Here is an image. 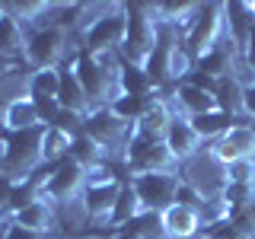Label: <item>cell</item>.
<instances>
[{"label":"cell","mask_w":255,"mask_h":239,"mask_svg":"<svg viewBox=\"0 0 255 239\" xmlns=\"http://www.w3.org/2000/svg\"><path fill=\"white\" fill-rule=\"evenodd\" d=\"M252 239H255V236H252Z\"/></svg>","instance_id":"60d3db41"},{"label":"cell","mask_w":255,"mask_h":239,"mask_svg":"<svg viewBox=\"0 0 255 239\" xmlns=\"http://www.w3.org/2000/svg\"><path fill=\"white\" fill-rule=\"evenodd\" d=\"M150 102H153V96H112L109 99V109H112V115H118L122 121L128 124H137L143 115H147V109H150Z\"/></svg>","instance_id":"4316f807"},{"label":"cell","mask_w":255,"mask_h":239,"mask_svg":"<svg viewBox=\"0 0 255 239\" xmlns=\"http://www.w3.org/2000/svg\"><path fill=\"white\" fill-rule=\"evenodd\" d=\"M230 61H233V48L227 51L223 45H217V48H211L207 54H201V58L195 61V70H201V74L214 77V80H220V77L233 74V67H230Z\"/></svg>","instance_id":"f1b7e54d"},{"label":"cell","mask_w":255,"mask_h":239,"mask_svg":"<svg viewBox=\"0 0 255 239\" xmlns=\"http://www.w3.org/2000/svg\"><path fill=\"white\" fill-rule=\"evenodd\" d=\"M175 99H179V106L185 109L188 118L204 115V112H214V109H217V99H214L211 93L198 90V86H188V83H179V86H175Z\"/></svg>","instance_id":"d4e9b609"},{"label":"cell","mask_w":255,"mask_h":239,"mask_svg":"<svg viewBox=\"0 0 255 239\" xmlns=\"http://www.w3.org/2000/svg\"><path fill=\"white\" fill-rule=\"evenodd\" d=\"M58 70H35L29 80H26V93L29 99H42V96H54L58 99Z\"/></svg>","instance_id":"4dcf8cb0"},{"label":"cell","mask_w":255,"mask_h":239,"mask_svg":"<svg viewBox=\"0 0 255 239\" xmlns=\"http://www.w3.org/2000/svg\"><path fill=\"white\" fill-rule=\"evenodd\" d=\"M243 112L249 118H255V80L249 86H243Z\"/></svg>","instance_id":"8d00e7d4"},{"label":"cell","mask_w":255,"mask_h":239,"mask_svg":"<svg viewBox=\"0 0 255 239\" xmlns=\"http://www.w3.org/2000/svg\"><path fill=\"white\" fill-rule=\"evenodd\" d=\"M86 188V169H80L74 159H61V163L51 166L45 185H42V198H51V201H70L77 198V191L83 195Z\"/></svg>","instance_id":"8fae6325"},{"label":"cell","mask_w":255,"mask_h":239,"mask_svg":"<svg viewBox=\"0 0 255 239\" xmlns=\"http://www.w3.org/2000/svg\"><path fill=\"white\" fill-rule=\"evenodd\" d=\"M13 223H19V227H26V230H35V233H51L54 230V223H58V217H54V207L45 201V198H38V201H32L26 211H19L13 217Z\"/></svg>","instance_id":"7402d4cb"},{"label":"cell","mask_w":255,"mask_h":239,"mask_svg":"<svg viewBox=\"0 0 255 239\" xmlns=\"http://www.w3.org/2000/svg\"><path fill=\"white\" fill-rule=\"evenodd\" d=\"M112 239H143L137 230L131 227V223H128V227H122V230H115V233H112Z\"/></svg>","instance_id":"74e56055"},{"label":"cell","mask_w":255,"mask_h":239,"mask_svg":"<svg viewBox=\"0 0 255 239\" xmlns=\"http://www.w3.org/2000/svg\"><path fill=\"white\" fill-rule=\"evenodd\" d=\"M140 214H143V204H140L137 191H134L131 185H125L122 195H118V201H115V211H112V217H109V227L112 230H122L134 217H140Z\"/></svg>","instance_id":"484cf974"},{"label":"cell","mask_w":255,"mask_h":239,"mask_svg":"<svg viewBox=\"0 0 255 239\" xmlns=\"http://www.w3.org/2000/svg\"><path fill=\"white\" fill-rule=\"evenodd\" d=\"M207 153H211V159L220 163V166H230V163H236V159L255 156V127L236 121L220 140H214L211 147H207Z\"/></svg>","instance_id":"30bf717a"},{"label":"cell","mask_w":255,"mask_h":239,"mask_svg":"<svg viewBox=\"0 0 255 239\" xmlns=\"http://www.w3.org/2000/svg\"><path fill=\"white\" fill-rule=\"evenodd\" d=\"M13 185H16V179L13 175H6L3 169H0V214L6 211V204H10V195H13Z\"/></svg>","instance_id":"d590c367"},{"label":"cell","mask_w":255,"mask_h":239,"mask_svg":"<svg viewBox=\"0 0 255 239\" xmlns=\"http://www.w3.org/2000/svg\"><path fill=\"white\" fill-rule=\"evenodd\" d=\"M191 121V127H195V134L201 140H220L223 134L233 127L239 118H233L230 112H223V109H214V112H204V115H195V118H188Z\"/></svg>","instance_id":"ffe728a7"},{"label":"cell","mask_w":255,"mask_h":239,"mask_svg":"<svg viewBox=\"0 0 255 239\" xmlns=\"http://www.w3.org/2000/svg\"><path fill=\"white\" fill-rule=\"evenodd\" d=\"M67 150H70L67 134H61L58 127H45V134H42V163H61V159H67Z\"/></svg>","instance_id":"f546056e"},{"label":"cell","mask_w":255,"mask_h":239,"mask_svg":"<svg viewBox=\"0 0 255 239\" xmlns=\"http://www.w3.org/2000/svg\"><path fill=\"white\" fill-rule=\"evenodd\" d=\"M227 182H239V185H255V159H236V163L223 166Z\"/></svg>","instance_id":"d6a6232c"},{"label":"cell","mask_w":255,"mask_h":239,"mask_svg":"<svg viewBox=\"0 0 255 239\" xmlns=\"http://www.w3.org/2000/svg\"><path fill=\"white\" fill-rule=\"evenodd\" d=\"M3 127L10 134L16 131H32V127H42V121H38L35 115V106H32L29 96H16V99H10L3 106Z\"/></svg>","instance_id":"ac0fdd59"},{"label":"cell","mask_w":255,"mask_h":239,"mask_svg":"<svg viewBox=\"0 0 255 239\" xmlns=\"http://www.w3.org/2000/svg\"><path fill=\"white\" fill-rule=\"evenodd\" d=\"M10 64H13V61H6L3 54H0V67H10Z\"/></svg>","instance_id":"f35d334b"},{"label":"cell","mask_w":255,"mask_h":239,"mask_svg":"<svg viewBox=\"0 0 255 239\" xmlns=\"http://www.w3.org/2000/svg\"><path fill=\"white\" fill-rule=\"evenodd\" d=\"M64 54V29L61 26H42L26 38V61L35 70H58Z\"/></svg>","instance_id":"9c48e42d"},{"label":"cell","mask_w":255,"mask_h":239,"mask_svg":"<svg viewBox=\"0 0 255 239\" xmlns=\"http://www.w3.org/2000/svg\"><path fill=\"white\" fill-rule=\"evenodd\" d=\"M125 159L134 169V175L137 172H172V166H175V159H172L169 150H166V143L143 137L137 127H134L131 140H128V147H125Z\"/></svg>","instance_id":"8992f818"},{"label":"cell","mask_w":255,"mask_h":239,"mask_svg":"<svg viewBox=\"0 0 255 239\" xmlns=\"http://www.w3.org/2000/svg\"><path fill=\"white\" fill-rule=\"evenodd\" d=\"M169 121H172V112H169V106H166V99L153 96L147 115H143L134 127H137L143 137H150V140H163V134H166V127H169Z\"/></svg>","instance_id":"603a6c76"},{"label":"cell","mask_w":255,"mask_h":239,"mask_svg":"<svg viewBox=\"0 0 255 239\" xmlns=\"http://www.w3.org/2000/svg\"><path fill=\"white\" fill-rule=\"evenodd\" d=\"M42 134H45V127L6 134V163H3L6 175H13V179L32 175V169L42 163Z\"/></svg>","instance_id":"5b68a950"},{"label":"cell","mask_w":255,"mask_h":239,"mask_svg":"<svg viewBox=\"0 0 255 239\" xmlns=\"http://www.w3.org/2000/svg\"><path fill=\"white\" fill-rule=\"evenodd\" d=\"M198 230H201V214H198V207L169 204L163 211V233L169 239H191Z\"/></svg>","instance_id":"2e32d148"},{"label":"cell","mask_w":255,"mask_h":239,"mask_svg":"<svg viewBox=\"0 0 255 239\" xmlns=\"http://www.w3.org/2000/svg\"><path fill=\"white\" fill-rule=\"evenodd\" d=\"M3 239H48V236L35 233V230H26V227H19V223H10L6 233H3Z\"/></svg>","instance_id":"e575fe53"},{"label":"cell","mask_w":255,"mask_h":239,"mask_svg":"<svg viewBox=\"0 0 255 239\" xmlns=\"http://www.w3.org/2000/svg\"><path fill=\"white\" fill-rule=\"evenodd\" d=\"M125 10H128V38L122 45V54H125L122 61L140 64L143 67L147 54L153 51V45H156V35H159V26H163V22L156 19V13H153L150 3H134V6H125Z\"/></svg>","instance_id":"6da1fadb"},{"label":"cell","mask_w":255,"mask_h":239,"mask_svg":"<svg viewBox=\"0 0 255 239\" xmlns=\"http://www.w3.org/2000/svg\"><path fill=\"white\" fill-rule=\"evenodd\" d=\"M175 29L172 26H159V35H156V45L153 51L147 54V61H143V70H147V77L153 80V86L159 90V86L169 83V67H172V48H175Z\"/></svg>","instance_id":"4fadbf2b"},{"label":"cell","mask_w":255,"mask_h":239,"mask_svg":"<svg viewBox=\"0 0 255 239\" xmlns=\"http://www.w3.org/2000/svg\"><path fill=\"white\" fill-rule=\"evenodd\" d=\"M214 99H217V109L230 112V115L236 118L239 112H243V83H239L233 74L220 77L217 80V90H214Z\"/></svg>","instance_id":"83f0119b"},{"label":"cell","mask_w":255,"mask_h":239,"mask_svg":"<svg viewBox=\"0 0 255 239\" xmlns=\"http://www.w3.org/2000/svg\"><path fill=\"white\" fill-rule=\"evenodd\" d=\"M122 182H118V175L109 169V166H99V169L86 172V188L83 195H80V201H83V211L90 220H102V227H109V217L112 211H115V201L118 195H122Z\"/></svg>","instance_id":"7a4b0ae2"},{"label":"cell","mask_w":255,"mask_h":239,"mask_svg":"<svg viewBox=\"0 0 255 239\" xmlns=\"http://www.w3.org/2000/svg\"><path fill=\"white\" fill-rule=\"evenodd\" d=\"M227 35V16H223V3H204L201 10H198L195 22L185 29V48L191 58H201L207 54L211 48H217V42Z\"/></svg>","instance_id":"3957f363"},{"label":"cell","mask_w":255,"mask_h":239,"mask_svg":"<svg viewBox=\"0 0 255 239\" xmlns=\"http://www.w3.org/2000/svg\"><path fill=\"white\" fill-rule=\"evenodd\" d=\"M58 102H61V109H70V112H83L86 109V93H83V86H80V80L74 74V67H58ZM86 115V112H83Z\"/></svg>","instance_id":"44dd1931"},{"label":"cell","mask_w":255,"mask_h":239,"mask_svg":"<svg viewBox=\"0 0 255 239\" xmlns=\"http://www.w3.org/2000/svg\"><path fill=\"white\" fill-rule=\"evenodd\" d=\"M70 67H74V74L80 80V86H83L86 99H90V102H102V99H106V93H109V67L96 58L93 51L80 48Z\"/></svg>","instance_id":"7c38bea8"},{"label":"cell","mask_w":255,"mask_h":239,"mask_svg":"<svg viewBox=\"0 0 255 239\" xmlns=\"http://www.w3.org/2000/svg\"><path fill=\"white\" fill-rule=\"evenodd\" d=\"M163 143H166V150L172 153L175 163H182V159H191L198 153L201 137L195 134L188 115H172V121H169V127H166V134H163Z\"/></svg>","instance_id":"5bb4252c"},{"label":"cell","mask_w":255,"mask_h":239,"mask_svg":"<svg viewBox=\"0 0 255 239\" xmlns=\"http://www.w3.org/2000/svg\"><path fill=\"white\" fill-rule=\"evenodd\" d=\"M125 38H128V10L125 6H115L106 16H96L90 26L83 29V48L93 54L122 51Z\"/></svg>","instance_id":"277c9868"},{"label":"cell","mask_w":255,"mask_h":239,"mask_svg":"<svg viewBox=\"0 0 255 239\" xmlns=\"http://www.w3.org/2000/svg\"><path fill=\"white\" fill-rule=\"evenodd\" d=\"M115 86H118V96H140V99L156 90L153 80L147 77V70H143L140 64H128V61L118 64V70H115Z\"/></svg>","instance_id":"e0dca14e"},{"label":"cell","mask_w":255,"mask_h":239,"mask_svg":"<svg viewBox=\"0 0 255 239\" xmlns=\"http://www.w3.org/2000/svg\"><path fill=\"white\" fill-rule=\"evenodd\" d=\"M252 217H255V204H252Z\"/></svg>","instance_id":"ab89813d"},{"label":"cell","mask_w":255,"mask_h":239,"mask_svg":"<svg viewBox=\"0 0 255 239\" xmlns=\"http://www.w3.org/2000/svg\"><path fill=\"white\" fill-rule=\"evenodd\" d=\"M252 159H255V156H252Z\"/></svg>","instance_id":"b9f144b4"},{"label":"cell","mask_w":255,"mask_h":239,"mask_svg":"<svg viewBox=\"0 0 255 239\" xmlns=\"http://www.w3.org/2000/svg\"><path fill=\"white\" fill-rule=\"evenodd\" d=\"M0 54H3L6 61L26 58V38H22L19 16L6 13L3 6H0Z\"/></svg>","instance_id":"d6986e66"},{"label":"cell","mask_w":255,"mask_h":239,"mask_svg":"<svg viewBox=\"0 0 255 239\" xmlns=\"http://www.w3.org/2000/svg\"><path fill=\"white\" fill-rule=\"evenodd\" d=\"M83 124H86V115L83 112H70V109H61L58 112V118H54L48 127H58L61 134H67L70 140L77 137V134H83Z\"/></svg>","instance_id":"1f68e13d"},{"label":"cell","mask_w":255,"mask_h":239,"mask_svg":"<svg viewBox=\"0 0 255 239\" xmlns=\"http://www.w3.org/2000/svg\"><path fill=\"white\" fill-rule=\"evenodd\" d=\"M223 16H227V38L243 51L255 29V3H246V0L223 3Z\"/></svg>","instance_id":"9a60e30c"},{"label":"cell","mask_w":255,"mask_h":239,"mask_svg":"<svg viewBox=\"0 0 255 239\" xmlns=\"http://www.w3.org/2000/svg\"><path fill=\"white\" fill-rule=\"evenodd\" d=\"M32 106H35V115H38V121H42V127H48L58 118V112H61V102L54 99V96H42V99H32Z\"/></svg>","instance_id":"836d02e7"},{"label":"cell","mask_w":255,"mask_h":239,"mask_svg":"<svg viewBox=\"0 0 255 239\" xmlns=\"http://www.w3.org/2000/svg\"><path fill=\"white\" fill-rule=\"evenodd\" d=\"M83 131L90 134L102 150H115V147H128V140H131V134H134V124H128L118 115H112L109 106H96L93 112H86Z\"/></svg>","instance_id":"ba28073f"},{"label":"cell","mask_w":255,"mask_h":239,"mask_svg":"<svg viewBox=\"0 0 255 239\" xmlns=\"http://www.w3.org/2000/svg\"><path fill=\"white\" fill-rule=\"evenodd\" d=\"M179 175L175 172H137L131 179V188L137 191L143 211L163 214L169 204H175V188H179Z\"/></svg>","instance_id":"52a82bcc"},{"label":"cell","mask_w":255,"mask_h":239,"mask_svg":"<svg viewBox=\"0 0 255 239\" xmlns=\"http://www.w3.org/2000/svg\"><path fill=\"white\" fill-rule=\"evenodd\" d=\"M67 159H74V163L80 166V169H86V172H93V169H99L102 166V147L96 143L90 134H77L74 140H70V150H67Z\"/></svg>","instance_id":"cb8c5ba5"}]
</instances>
